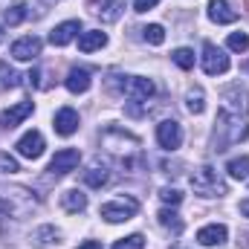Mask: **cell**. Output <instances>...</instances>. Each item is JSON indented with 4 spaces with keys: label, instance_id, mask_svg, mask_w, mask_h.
<instances>
[{
    "label": "cell",
    "instance_id": "obj_1",
    "mask_svg": "<svg viewBox=\"0 0 249 249\" xmlns=\"http://www.w3.org/2000/svg\"><path fill=\"white\" fill-rule=\"evenodd\" d=\"M223 107L214 122L212 151H226V145L244 142L249 136V90L244 84H229L223 93Z\"/></svg>",
    "mask_w": 249,
    "mask_h": 249
},
{
    "label": "cell",
    "instance_id": "obj_2",
    "mask_svg": "<svg viewBox=\"0 0 249 249\" xmlns=\"http://www.w3.org/2000/svg\"><path fill=\"white\" fill-rule=\"evenodd\" d=\"M0 209L9 217L23 220L38 209V194L26 186H0Z\"/></svg>",
    "mask_w": 249,
    "mask_h": 249
},
{
    "label": "cell",
    "instance_id": "obj_3",
    "mask_svg": "<svg viewBox=\"0 0 249 249\" xmlns=\"http://www.w3.org/2000/svg\"><path fill=\"white\" fill-rule=\"evenodd\" d=\"M102 148H105L107 154H113L116 160H122L127 168H130L133 160L139 157V139H136L133 133L122 130V127H107V130L102 133Z\"/></svg>",
    "mask_w": 249,
    "mask_h": 249
},
{
    "label": "cell",
    "instance_id": "obj_4",
    "mask_svg": "<svg viewBox=\"0 0 249 249\" xmlns=\"http://www.w3.org/2000/svg\"><path fill=\"white\" fill-rule=\"evenodd\" d=\"M191 188H194V194H200V197H223V194H229L226 180H223L212 165H203V168H197V171L191 174Z\"/></svg>",
    "mask_w": 249,
    "mask_h": 249
},
{
    "label": "cell",
    "instance_id": "obj_5",
    "mask_svg": "<svg viewBox=\"0 0 249 249\" xmlns=\"http://www.w3.org/2000/svg\"><path fill=\"white\" fill-rule=\"evenodd\" d=\"M116 78L119 81L110 78V87L113 90H122L124 96L133 99V102H145V99H151L157 93V87H154L151 78H142V75H116Z\"/></svg>",
    "mask_w": 249,
    "mask_h": 249
},
{
    "label": "cell",
    "instance_id": "obj_6",
    "mask_svg": "<svg viewBox=\"0 0 249 249\" xmlns=\"http://www.w3.org/2000/svg\"><path fill=\"white\" fill-rule=\"evenodd\" d=\"M136 212H139V203H136L133 197H122V200H110V203H105L99 214H102L107 223H122V220H130Z\"/></svg>",
    "mask_w": 249,
    "mask_h": 249
},
{
    "label": "cell",
    "instance_id": "obj_7",
    "mask_svg": "<svg viewBox=\"0 0 249 249\" xmlns=\"http://www.w3.org/2000/svg\"><path fill=\"white\" fill-rule=\"evenodd\" d=\"M200 61H203V70H206L209 75H223V72L229 70V55H226L220 47H214L212 41L203 44V55H200Z\"/></svg>",
    "mask_w": 249,
    "mask_h": 249
},
{
    "label": "cell",
    "instance_id": "obj_8",
    "mask_svg": "<svg viewBox=\"0 0 249 249\" xmlns=\"http://www.w3.org/2000/svg\"><path fill=\"white\" fill-rule=\"evenodd\" d=\"M157 142H160V148H165V151H177V148L183 145V127H180V122L162 119V122L157 124Z\"/></svg>",
    "mask_w": 249,
    "mask_h": 249
},
{
    "label": "cell",
    "instance_id": "obj_9",
    "mask_svg": "<svg viewBox=\"0 0 249 249\" xmlns=\"http://www.w3.org/2000/svg\"><path fill=\"white\" fill-rule=\"evenodd\" d=\"M78 162H81L78 148H64V151H58V154L53 157V162H50V174H53V177H64V174L75 171Z\"/></svg>",
    "mask_w": 249,
    "mask_h": 249
},
{
    "label": "cell",
    "instance_id": "obj_10",
    "mask_svg": "<svg viewBox=\"0 0 249 249\" xmlns=\"http://www.w3.org/2000/svg\"><path fill=\"white\" fill-rule=\"evenodd\" d=\"M41 38H35V35H26V38H18L15 44H12V58L15 61H32V58H38L41 55Z\"/></svg>",
    "mask_w": 249,
    "mask_h": 249
},
{
    "label": "cell",
    "instance_id": "obj_11",
    "mask_svg": "<svg viewBox=\"0 0 249 249\" xmlns=\"http://www.w3.org/2000/svg\"><path fill=\"white\" fill-rule=\"evenodd\" d=\"M18 154L20 157H26V160H38L41 154H44V136L38 133V130H29V133H23L20 139H18Z\"/></svg>",
    "mask_w": 249,
    "mask_h": 249
},
{
    "label": "cell",
    "instance_id": "obj_12",
    "mask_svg": "<svg viewBox=\"0 0 249 249\" xmlns=\"http://www.w3.org/2000/svg\"><path fill=\"white\" fill-rule=\"evenodd\" d=\"M32 110H35V105H32V102H18L15 107H9V110H3V113H0V127H6V130L18 127V124L23 122Z\"/></svg>",
    "mask_w": 249,
    "mask_h": 249
},
{
    "label": "cell",
    "instance_id": "obj_13",
    "mask_svg": "<svg viewBox=\"0 0 249 249\" xmlns=\"http://www.w3.org/2000/svg\"><path fill=\"white\" fill-rule=\"evenodd\" d=\"M78 32H81V23H78V20H64V23H58V26L50 32V44H53V47H67Z\"/></svg>",
    "mask_w": 249,
    "mask_h": 249
},
{
    "label": "cell",
    "instance_id": "obj_14",
    "mask_svg": "<svg viewBox=\"0 0 249 249\" xmlns=\"http://www.w3.org/2000/svg\"><path fill=\"white\" fill-rule=\"evenodd\" d=\"M55 133H61V136H72L75 130H78V113L72 110V107H61L58 113H55Z\"/></svg>",
    "mask_w": 249,
    "mask_h": 249
},
{
    "label": "cell",
    "instance_id": "obj_15",
    "mask_svg": "<svg viewBox=\"0 0 249 249\" xmlns=\"http://www.w3.org/2000/svg\"><path fill=\"white\" fill-rule=\"evenodd\" d=\"M64 84H67V90H70V93H87V90H90V84H93L90 70H84V67L70 70V75L64 78Z\"/></svg>",
    "mask_w": 249,
    "mask_h": 249
},
{
    "label": "cell",
    "instance_id": "obj_16",
    "mask_svg": "<svg viewBox=\"0 0 249 249\" xmlns=\"http://www.w3.org/2000/svg\"><path fill=\"white\" fill-rule=\"evenodd\" d=\"M197 241H200L203 247H220V244L226 241V226H223V223H209V226H203V229L197 232Z\"/></svg>",
    "mask_w": 249,
    "mask_h": 249
},
{
    "label": "cell",
    "instance_id": "obj_17",
    "mask_svg": "<svg viewBox=\"0 0 249 249\" xmlns=\"http://www.w3.org/2000/svg\"><path fill=\"white\" fill-rule=\"evenodd\" d=\"M209 18L214 23H235L238 20V12L226 0H209Z\"/></svg>",
    "mask_w": 249,
    "mask_h": 249
},
{
    "label": "cell",
    "instance_id": "obj_18",
    "mask_svg": "<svg viewBox=\"0 0 249 249\" xmlns=\"http://www.w3.org/2000/svg\"><path fill=\"white\" fill-rule=\"evenodd\" d=\"M124 3H127V0H99L96 15H99L105 23H116L124 12Z\"/></svg>",
    "mask_w": 249,
    "mask_h": 249
},
{
    "label": "cell",
    "instance_id": "obj_19",
    "mask_svg": "<svg viewBox=\"0 0 249 249\" xmlns=\"http://www.w3.org/2000/svg\"><path fill=\"white\" fill-rule=\"evenodd\" d=\"M105 44H107V35H105L102 29H87V32L78 35V50H81V53H96V50H102Z\"/></svg>",
    "mask_w": 249,
    "mask_h": 249
},
{
    "label": "cell",
    "instance_id": "obj_20",
    "mask_svg": "<svg viewBox=\"0 0 249 249\" xmlns=\"http://www.w3.org/2000/svg\"><path fill=\"white\" fill-rule=\"evenodd\" d=\"M107 180H110V171H107V165H102V162H93V165L84 171V183L90 188L107 186Z\"/></svg>",
    "mask_w": 249,
    "mask_h": 249
},
{
    "label": "cell",
    "instance_id": "obj_21",
    "mask_svg": "<svg viewBox=\"0 0 249 249\" xmlns=\"http://www.w3.org/2000/svg\"><path fill=\"white\" fill-rule=\"evenodd\" d=\"M61 206H64V212L78 214V212H84V209H87V194H81V191L70 188V191H64V194H61Z\"/></svg>",
    "mask_w": 249,
    "mask_h": 249
},
{
    "label": "cell",
    "instance_id": "obj_22",
    "mask_svg": "<svg viewBox=\"0 0 249 249\" xmlns=\"http://www.w3.org/2000/svg\"><path fill=\"white\" fill-rule=\"evenodd\" d=\"M157 220H160V226H162V229H168L171 235H183V229H186L183 217H180L174 209H162V212L157 214Z\"/></svg>",
    "mask_w": 249,
    "mask_h": 249
},
{
    "label": "cell",
    "instance_id": "obj_23",
    "mask_svg": "<svg viewBox=\"0 0 249 249\" xmlns=\"http://www.w3.org/2000/svg\"><path fill=\"white\" fill-rule=\"evenodd\" d=\"M26 15H29V6H26V3L6 6V9H3V23H9V26H18V23H20Z\"/></svg>",
    "mask_w": 249,
    "mask_h": 249
},
{
    "label": "cell",
    "instance_id": "obj_24",
    "mask_svg": "<svg viewBox=\"0 0 249 249\" xmlns=\"http://www.w3.org/2000/svg\"><path fill=\"white\" fill-rule=\"evenodd\" d=\"M61 235H58V229L55 226H41V229H35L32 235H29V241L35 244V247H47V244H53V241H58Z\"/></svg>",
    "mask_w": 249,
    "mask_h": 249
},
{
    "label": "cell",
    "instance_id": "obj_25",
    "mask_svg": "<svg viewBox=\"0 0 249 249\" xmlns=\"http://www.w3.org/2000/svg\"><path fill=\"white\" fill-rule=\"evenodd\" d=\"M186 107H188V113H194V116H200V113L206 110V93H203L200 87L188 90V96H186Z\"/></svg>",
    "mask_w": 249,
    "mask_h": 249
},
{
    "label": "cell",
    "instance_id": "obj_26",
    "mask_svg": "<svg viewBox=\"0 0 249 249\" xmlns=\"http://www.w3.org/2000/svg\"><path fill=\"white\" fill-rule=\"evenodd\" d=\"M226 171H229V177H235V180H247L249 177V157H235V160H229Z\"/></svg>",
    "mask_w": 249,
    "mask_h": 249
},
{
    "label": "cell",
    "instance_id": "obj_27",
    "mask_svg": "<svg viewBox=\"0 0 249 249\" xmlns=\"http://www.w3.org/2000/svg\"><path fill=\"white\" fill-rule=\"evenodd\" d=\"M18 84H20V75H18L6 61H0V90H12V87H18Z\"/></svg>",
    "mask_w": 249,
    "mask_h": 249
},
{
    "label": "cell",
    "instance_id": "obj_28",
    "mask_svg": "<svg viewBox=\"0 0 249 249\" xmlns=\"http://www.w3.org/2000/svg\"><path fill=\"white\" fill-rule=\"evenodd\" d=\"M142 38H145L151 47H160V44L165 41V29H162L160 23H151V26H145V29H142Z\"/></svg>",
    "mask_w": 249,
    "mask_h": 249
},
{
    "label": "cell",
    "instance_id": "obj_29",
    "mask_svg": "<svg viewBox=\"0 0 249 249\" xmlns=\"http://www.w3.org/2000/svg\"><path fill=\"white\" fill-rule=\"evenodd\" d=\"M171 61L177 64V67H183V70H191V67H194V50H188V47L174 50V53H171Z\"/></svg>",
    "mask_w": 249,
    "mask_h": 249
},
{
    "label": "cell",
    "instance_id": "obj_30",
    "mask_svg": "<svg viewBox=\"0 0 249 249\" xmlns=\"http://www.w3.org/2000/svg\"><path fill=\"white\" fill-rule=\"evenodd\" d=\"M226 47H229L232 53H247L249 50V35L247 32H232L229 41H226Z\"/></svg>",
    "mask_w": 249,
    "mask_h": 249
},
{
    "label": "cell",
    "instance_id": "obj_31",
    "mask_svg": "<svg viewBox=\"0 0 249 249\" xmlns=\"http://www.w3.org/2000/svg\"><path fill=\"white\" fill-rule=\"evenodd\" d=\"M113 249H145V238L142 235H127L122 241H116Z\"/></svg>",
    "mask_w": 249,
    "mask_h": 249
},
{
    "label": "cell",
    "instance_id": "obj_32",
    "mask_svg": "<svg viewBox=\"0 0 249 249\" xmlns=\"http://www.w3.org/2000/svg\"><path fill=\"white\" fill-rule=\"evenodd\" d=\"M160 200H162L165 206H180L183 194H180L177 188H162V191H160Z\"/></svg>",
    "mask_w": 249,
    "mask_h": 249
},
{
    "label": "cell",
    "instance_id": "obj_33",
    "mask_svg": "<svg viewBox=\"0 0 249 249\" xmlns=\"http://www.w3.org/2000/svg\"><path fill=\"white\" fill-rule=\"evenodd\" d=\"M15 171H20L18 160L9 157V154H0V174H15Z\"/></svg>",
    "mask_w": 249,
    "mask_h": 249
},
{
    "label": "cell",
    "instance_id": "obj_34",
    "mask_svg": "<svg viewBox=\"0 0 249 249\" xmlns=\"http://www.w3.org/2000/svg\"><path fill=\"white\" fill-rule=\"evenodd\" d=\"M160 0H133V9L136 12H148V9H154Z\"/></svg>",
    "mask_w": 249,
    "mask_h": 249
},
{
    "label": "cell",
    "instance_id": "obj_35",
    "mask_svg": "<svg viewBox=\"0 0 249 249\" xmlns=\"http://www.w3.org/2000/svg\"><path fill=\"white\" fill-rule=\"evenodd\" d=\"M23 78H26V84H29V87H38V84H41V81H38V78H41V70H29Z\"/></svg>",
    "mask_w": 249,
    "mask_h": 249
},
{
    "label": "cell",
    "instance_id": "obj_36",
    "mask_svg": "<svg viewBox=\"0 0 249 249\" xmlns=\"http://www.w3.org/2000/svg\"><path fill=\"white\" fill-rule=\"evenodd\" d=\"M78 249H102V244L99 241H87V244H81Z\"/></svg>",
    "mask_w": 249,
    "mask_h": 249
},
{
    "label": "cell",
    "instance_id": "obj_37",
    "mask_svg": "<svg viewBox=\"0 0 249 249\" xmlns=\"http://www.w3.org/2000/svg\"><path fill=\"white\" fill-rule=\"evenodd\" d=\"M241 214H247L249 217V200H241Z\"/></svg>",
    "mask_w": 249,
    "mask_h": 249
},
{
    "label": "cell",
    "instance_id": "obj_38",
    "mask_svg": "<svg viewBox=\"0 0 249 249\" xmlns=\"http://www.w3.org/2000/svg\"><path fill=\"white\" fill-rule=\"evenodd\" d=\"M241 70H244V72L249 75V61H244V64H241Z\"/></svg>",
    "mask_w": 249,
    "mask_h": 249
},
{
    "label": "cell",
    "instance_id": "obj_39",
    "mask_svg": "<svg viewBox=\"0 0 249 249\" xmlns=\"http://www.w3.org/2000/svg\"><path fill=\"white\" fill-rule=\"evenodd\" d=\"M3 29H6V23H0V41H3Z\"/></svg>",
    "mask_w": 249,
    "mask_h": 249
},
{
    "label": "cell",
    "instance_id": "obj_40",
    "mask_svg": "<svg viewBox=\"0 0 249 249\" xmlns=\"http://www.w3.org/2000/svg\"><path fill=\"white\" fill-rule=\"evenodd\" d=\"M0 6H9V0H0Z\"/></svg>",
    "mask_w": 249,
    "mask_h": 249
},
{
    "label": "cell",
    "instance_id": "obj_41",
    "mask_svg": "<svg viewBox=\"0 0 249 249\" xmlns=\"http://www.w3.org/2000/svg\"><path fill=\"white\" fill-rule=\"evenodd\" d=\"M171 249H180V247H171Z\"/></svg>",
    "mask_w": 249,
    "mask_h": 249
},
{
    "label": "cell",
    "instance_id": "obj_42",
    "mask_svg": "<svg viewBox=\"0 0 249 249\" xmlns=\"http://www.w3.org/2000/svg\"><path fill=\"white\" fill-rule=\"evenodd\" d=\"M247 6H249V0H247Z\"/></svg>",
    "mask_w": 249,
    "mask_h": 249
}]
</instances>
